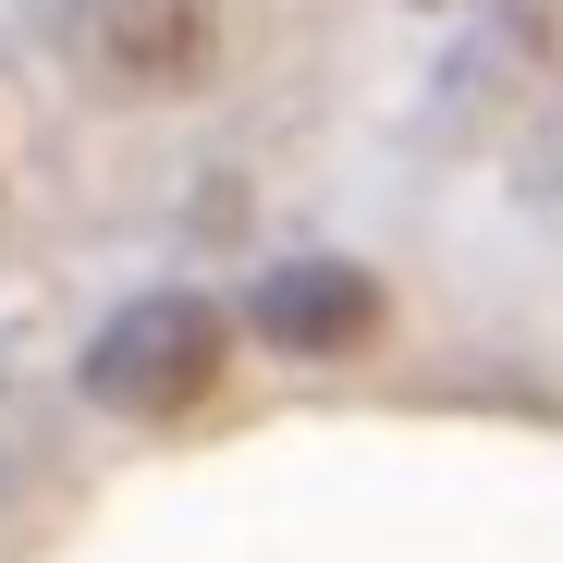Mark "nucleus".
Returning <instances> with one entry per match:
<instances>
[{
	"mask_svg": "<svg viewBox=\"0 0 563 563\" xmlns=\"http://www.w3.org/2000/svg\"><path fill=\"white\" fill-rule=\"evenodd\" d=\"M62 37L99 86L159 99V86H197L221 62V0H62Z\"/></svg>",
	"mask_w": 563,
	"mask_h": 563,
	"instance_id": "nucleus-2",
	"label": "nucleus"
},
{
	"mask_svg": "<svg viewBox=\"0 0 563 563\" xmlns=\"http://www.w3.org/2000/svg\"><path fill=\"white\" fill-rule=\"evenodd\" d=\"M221 367H233V319L209 295H135L99 343H86V405H111V417H197L221 393Z\"/></svg>",
	"mask_w": 563,
	"mask_h": 563,
	"instance_id": "nucleus-1",
	"label": "nucleus"
},
{
	"mask_svg": "<svg viewBox=\"0 0 563 563\" xmlns=\"http://www.w3.org/2000/svg\"><path fill=\"white\" fill-rule=\"evenodd\" d=\"M380 282H367L355 257H295V269H269L257 295H245V331L282 343V355H367L380 343Z\"/></svg>",
	"mask_w": 563,
	"mask_h": 563,
	"instance_id": "nucleus-3",
	"label": "nucleus"
}]
</instances>
